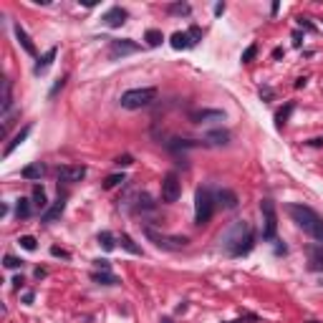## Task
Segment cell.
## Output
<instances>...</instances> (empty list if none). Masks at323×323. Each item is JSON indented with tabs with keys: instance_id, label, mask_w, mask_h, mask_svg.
Wrapping results in <instances>:
<instances>
[{
	"instance_id": "obj_1",
	"label": "cell",
	"mask_w": 323,
	"mask_h": 323,
	"mask_svg": "<svg viewBox=\"0 0 323 323\" xmlns=\"http://www.w3.org/2000/svg\"><path fill=\"white\" fill-rule=\"evenodd\" d=\"M253 227L250 222H245V220H240V222H235L222 238H220V242H222V250L232 258H240V255H247L253 250Z\"/></svg>"
},
{
	"instance_id": "obj_2",
	"label": "cell",
	"mask_w": 323,
	"mask_h": 323,
	"mask_svg": "<svg viewBox=\"0 0 323 323\" xmlns=\"http://www.w3.org/2000/svg\"><path fill=\"white\" fill-rule=\"evenodd\" d=\"M285 212L308 238H313L316 242H323V217L313 207L301 204V202H290V204H285Z\"/></svg>"
},
{
	"instance_id": "obj_3",
	"label": "cell",
	"mask_w": 323,
	"mask_h": 323,
	"mask_svg": "<svg viewBox=\"0 0 323 323\" xmlns=\"http://www.w3.org/2000/svg\"><path fill=\"white\" fill-rule=\"evenodd\" d=\"M157 89L154 86H144V89H129V91H124L121 94V99H119V104L124 106V109H146V106H152L154 101H157Z\"/></svg>"
},
{
	"instance_id": "obj_4",
	"label": "cell",
	"mask_w": 323,
	"mask_h": 323,
	"mask_svg": "<svg viewBox=\"0 0 323 323\" xmlns=\"http://www.w3.org/2000/svg\"><path fill=\"white\" fill-rule=\"evenodd\" d=\"M215 212V197L207 187L197 189L195 195V225H207Z\"/></svg>"
},
{
	"instance_id": "obj_5",
	"label": "cell",
	"mask_w": 323,
	"mask_h": 323,
	"mask_svg": "<svg viewBox=\"0 0 323 323\" xmlns=\"http://www.w3.org/2000/svg\"><path fill=\"white\" fill-rule=\"evenodd\" d=\"M260 212H262V240L273 242V240H275V232H278L275 202H273V200H262V202H260Z\"/></svg>"
},
{
	"instance_id": "obj_6",
	"label": "cell",
	"mask_w": 323,
	"mask_h": 323,
	"mask_svg": "<svg viewBox=\"0 0 323 323\" xmlns=\"http://www.w3.org/2000/svg\"><path fill=\"white\" fill-rule=\"evenodd\" d=\"M202 38V31L197 25H192L189 31H177V33H172L169 43H172V48L174 51H184V48H192L197 46V40Z\"/></svg>"
},
{
	"instance_id": "obj_7",
	"label": "cell",
	"mask_w": 323,
	"mask_h": 323,
	"mask_svg": "<svg viewBox=\"0 0 323 323\" xmlns=\"http://www.w3.org/2000/svg\"><path fill=\"white\" fill-rule=\"evenodd\" d=\"M180 195H182V182H180V177L174 172H169L167 177L162 180V202L172 204V202L180 200Z\"/></svg>"
},
{
	"instance_id": "obj_8",
	"label": "cell",
	"mask_w": 323,
	"mask_h": 323,
	"mask_svg": "<svg viewBox=\"0 0 323 323\" xmlns=\"http://www.w3.org/2000/svg\"><path fill=\"white\" fill-rule=\"evenodd\" d=\"M139 51V43L129 40V38H119V40H111L109 43V58L116 61V58H124L129 53H137Z\"/></svg>"
},
{
	"instance_id": "obj_9",
	"label": "cell",
	"mask_w": 323,
	"mask_h": 323,
	"mask_svg": "<svg viewBox=\"0 0 323 323\" xmlns=\"http://www.w3.org/2000/svg\"><path fill=\"white\" fill-rule=\"evenodd\" d=\"M86 177V167L83 164H63V167H58V180L61 182H81Z\"/></svg>"
},
{
	"instance_id": "obj_10",
	"label": "cell",
	"mask_w": 323,
	"mask_h": 323,
	"mask_svg": "<svg viewBox=\"0 0 323 323\" xmlns=\"http://www.w3.org/2000/svg\"><path fill=\"white\" fill-rule=\"evenodd\" d=\"M146 235H149L159 247H164V250H182V247L187 245V238H167V235H157L152 227L146 230Z\"/></svg>"
},
{
	"instance_id": "obj_11",
	"label": "cell",
	"mask_w": 323,
	"mask_h": 323,
	"mask_svg": "<svg viewBox=\"0 0 323 323\" xmlns=\"http://www.w3.org/2000/svg\"><path fill=\"white\" fill-rule=\"evenodd\" d=\"M192 121L195 124H210V121H225V114L220 109H202L192 114Z\"/></svg>"
},
{
	"instance_id": "obj_12",
	"label": "cell",
	"mask_w": 323,
	"mask_h": 323,
	"mask_svg": "<svg viewBox=\"0 0 323 323\" xmlns=\"http://www.w3.org/2000/svg\"><path fill=\"white\" fill-rule=\"evenodd\" d=\"M104 23H106L109 28H121V25L126 23V10L119 8V5L109 8V10L104 13Z\"/></svg>"
},
{
	"instance_id": "obj_13",
	"label": "cell",
	"mask_w": 323,
	"mask_h": 323,
	"mask_svg": "<svg viewBox=\"0 0 323 323\" xmlns=\"http://www.w3.org/2000/svg\"><path fill=\"white\" fill-rule=\"evenodd\" d=\"M63 207H66V197L58 195V200L51 204L46 212H43V222H53V220H58V217L63 215Z\"/></svg>"
},
{
	"instance_id": "obj_14",
	"label": "cell",
	"mask_w": 323,
	"mask_h": 323,
	"mask_svg": "<svg viewBox=\"0 0 323 323\" xmlns=\"http://www.w3.org/2000/svg\"><path fill=\"white\" fill-rule=\"evenodd\" d=\"M28 137H31V126H23V129L18 131V134H16V137H13L10 141H8V146H5V152H3V157H10V154H13V152H16V149H18V146H20V144H23V141H25Z\"/></svg>"
},
{
	"instance_id": "obj_15",
	"label": "cell",
	"mask_w": 323,
	"mask_h": 323,
	"mask_svg": "<svg viewBox=\"0 0 323 323\" xmlns=\"http://www.w3.org/2000/svg\"><path fill=\"white\" fill-rule=\"evenodd\" d=\"M16 38H18V43L23 46V51H25L28 56H36V53H38L36 46H33V40H31V36H28V33L23 31V25H18V23H16Z\"/></svg>"
},
{
	"instance_id": "obj_16",
	"label": "cell",
	"mask_w": 323,
	"mask_h": 323,
	"mask_svg": "<svg viewBox=\"0 0 323 323\" xmlns=\"http://www.w3.org/2000/svg\"><path fill=\"white\" fill-rule=\"evenodd\" d=\"M215 202H220L227 210H235V207H238V195L230 192V189H220V192L215 195Z\"/></svg>"
},
{
	"instance_id": "obj_17",
	"label": "cell",
	"mask_w": 323,
	"mask_h": 323,
	"mask_svg": "<svg viewBox=\"0 0 323 323\" xmlns=\"http://www.w3.org/2000/svg\"><path fill=\"white\" fill-rule=\"evenodd\" d=\"M56 53H58V48H48L46 56H40V58H38V63H36V68H33V71H36V76H40V73H46V71L51 68Z\"/></svg>"
},
{
	"instance_id": "obj_18",
	"label": "cell",
	"mask_w": 323,
	"mask_h": 323,
	"mask_svg": "<svg viewBox=\"0 0 323 323\" xmlns=\"http://www.w3.org/2000/svg\"><path fill=\"white\" fill-rule=\"evenodd\" d=\"M308 260H311V268L313 270H323V245L318 247V245H311L308 247Z\"/></svg>"
},
{
	"instance_id": "obj_19",
	"label": "cell",
	"mask_w": 323,
	"mask_h": 323,
	"mask_svg": "<svg viewBox=\"0 0 323 323\" xmlns=\"http://www.w3.org/2000/svg\"><path fill=\"white\" fill-rule=\"evenodd\" d=\"M33 204H36V207L38 210H43V212H46L48 210V200H46V189H43V184H36L33 187Z\"/></svg>"
},
{
	"instance_id": "obj_20",
	"label": "cell",
	"mask_w": 323,
	"mask_h": 323,
	"mask_svg": "<svg viewBox=\"0 0 323 323\" xmlns=\"http://www.w3.org/2000/svg\"><path fill=\"white\" fill-rule=\"evenodd\" d=\"M13 83L5 79V83H3V106H0V109H3V116H8V111H10V106H13Z\"/></svg>"
},
{
	"instance_id": "obj_21",
	"label": "cell",
	"mask_w": 323,
	"mask_h": 323,
	"mask_svg": "<svg viewBox=\"0 0 323 323\" xmlns=\"http://www.w3.org/2000/svg\"><path fill=\"white\" fill-rule=\"evenodd\" d=\"M40 174H43V164H40V162H38V164H28V167L20 169V177H25V180H40Z\"/></svg>"
},
{
	"instance_id": "obj_22",
	"label": "cell",
	"mask_w": 323,
	"mask_h": 323,
	"mask_svg": "<svg viewBox=\"0 0 323 323\" xmlns=\"http://www.w3.org/2000/svg\"><path fill=\"white\" fill-rule=\"evenodd\" d=\"M91 278H94L99 285H116V283H119V278H116L114 273H109V270H104V273H94Z\"/></svg>"
},
{
	"instance_id": "obj_23",
	"label": "cell",
	"mask_w": 323,
	"mask_h": 323,
	"mask_svg": "<svg viewBox=\"0 0 323 323\" xmlns=\"http://www.w3.org/2000/svg\"><path fill=\"white\" fill-rule=\"evenodd\" d=\"M204 139H207L210 144H215V146H225L230 141V134H227V131H210Z\"/></svg>"
},
{
	"instance_id": "obj_24",
	"label": "cell",
	"mask_w": 323,
	"mask_h": 323,
	"mask_svg": "<svg viewBox=\"0 0 323 323\" xmlns=\"http://www.w3.org/2000/svg\"><path fill=\"white\" fill-rule=\"evenodd\" d=\"M16 215H18V220L31 217V200H28V197H20L18 204H16Z\"/></svg>"
},
{
	"instance_id": "obj_25",
	"label": "cell",
	"mask_w": 323,
	"mask_h": 323,
	"mask_svg": "<svg viewBox=\"0 0 323 323\" xmlns=\"http://www.w3.org/2000/svg\"><path fill=\"white\" fill-rule=\"evenodd\" d=\"M99 245L101 247H104V250H114V247H116V242H114V235L109 232V230H104V232H99Z\"/></svg>"
},
{
	"instance_id": "obj_26",
	"label": "cell",
	"mask_w": 323,
	"mask_h": 323,
	"mask_svg": "<svg viewBox=\"0 0 323 323\" xmlns=\"http://www.w3.org/2000/svg\"><path fill=\"white\" fill-rule=\"evenodd\" d=\"M121 247H124V250H129L131 255H141V247H139L134 240H131L129 235H121Z\"/></svg>"
},
{
	"instance_id": "obj_27",
	"label": "cell",
	"mask_w": 323,
	"mask_h": 323,
	"mask_svg": "<svg viewBox=\"0 0 323 323\" xmlns=\"http://www.w3.org/2000/svg\"><path fill=\"white\" fill-rule=\"evenodd\" d=\"M124 182H126L124 174H109V177L104 180V189H114V187H119V184H124Z\"/></svg>"
},
{
	"instance_id": "obj_28",
	"label": "cell",
	"mask_w": 323,
	"mask_h": 323,
	"mask_svg": "<svg viewBox=\"0 0 323 323\" xmlns=\"http://www.w3.org/2000/svg\"><path fill=\"white\" fill-rule=\"evenodd\" d=\"M144 40L149 43V46H159V43L164 40V36H162V31H154V28H152V31L144 33Z\"/></svg>"
},
{
	"instance_id": "obj_29",
	"label": "cell",
	"mask_w": 323,
	"mask_h": 323,
	"mask_svg": "<svg viewBox=\"0 0 323 323\" xmlns=\"http://www.w3.org/2000/svg\"><path fill=\"white\" fill-rule=\"evenodd\" d=\"M20 242V247H23V250H36V238H33V235H23V238L18 240Z\"/></svg>"
},
{
	"instance_id": "obj_30",
	"label": "cell",
	"mask_w": 323,
	"mask_h": 323,
	"mask_svg": "<svg viewBox=\"0 0 323 323\" xmlns=\"http://www.w3.org/2000/svg\"><path fill=\"white\" fill-rule=\"evenodd\" d=\"M3 265H5L8 270H18V268L23 265V260H18V258H13V255H5V258H3Z\"/></svg>"
},
{
	"instance_id": "obj_31",
	"label": "cell",
	"mask_w": 323,
	"mask_h": 323,
	"mask_svg": "<svg viewBox=\"0 0 323 323\" xmlns=\"http://www.w3.org/2000/svg\"><path fill=\"white\" fill-rule=\"evenodd\" d=\"M293 111V106L288 104L283 111H278V116H275V124H278V129H283V124H285V119H288V114Z\"/></svg>"
},
{
	"instance_id": "obj_32",
	"label": "cell",
	"mask_w": 323,
	"mask_h": 323,
	"mask_svg": "<svg viewBox=\"0 0 323 323\" xmlns=\"http://www.w3.org/2000/svg\"><path fill=\"white\" fill-rule=\"evenodd\" d=\"M189 5H169V13H177V16H189Z\"/></svg>"
},
{
	"instance_id": "obj_33",
	"label": "cell",
	"mask_w": 323,
	"mask_h": 323,
	"mask_svg": "<svg viewBox=\"0 0 323 323\" xmlns=\"http://www.w3.org/2000/svg\"><path fill=\"white\" fill-rule=\"evenodd\" d=\"M255 53H258V46H250V48L242 53V61H245V63H250L253 58H255Z\"/></svg>"
},
{
	"instance_id": "obj_34",
	"label": "cell",
	"mask_w": 323,
	"mask_h": 323,
	"mask_svg": "<svg viewBox=\"0 0 323 323\" xmlns=\"http://www.w3.org/2000/svg\"><path fill=\"white\" fill-rule=\"evenodd\" d=\"M131 162H134V159H131L129 154H124V157H119V159H116V162H114V164H116V167H129V164H131Z\"/></svg>"
},
{
	"instance_id": "obj_35",
	"label": "cell",
	"mask_w": 323,
	"mask_h": 323,
	"mask_svg": "<svg viewBox=\"0 0 323 323\" xmlns=\"http://www.w3.org/2000/svg\"><path fill=\"white\" fill-rule=\"evenodd\" d=\"M63 83H66V76H63V79H61V81H58V83H56V86H53V89H51V94H48V96H56V94H58V91H61V89H63Z\"/></svg>"
},
{
	"instance_id": "obj_36",
	"label": "cell",
	"mask_w": 323,
	"mask_h": 323,
	"mask_svg": "<svg viewBox=\"0 0 323 323\" xmlns=\"http://www.w3.org/2000/svg\"><path fill=\"white\" fill-rule=\"evenodd\" d=\"M51 255H56V258H68V253L61 250V247H51Z\"/></svg>"
},
{
	"instance_id": "obj_37",
	"label": "cell",
	"mask_w": 323,
	"mask_h": 323,
	"mask_svg": "<svg viewBox=\"0 0 323 323\" xmlns=\"http://www.w3.org/2000/svg\"><path fill=\"white\" fill-rule=\"evenodd\" d=\"M96 268H101V270H109V260H96Z\"/></svg>"
},
{
	"instance_id": "obj_38",
	"label": "cell",
	"mask_w": 323,
	"mask_h": 323,
	"mask_svg": "<svg viewBox=\"0 0 323 323\" xmlns=\"http://www.w3.org/2000/svg\"><path fill=\"white\" fill-rule=\"evenodd\" d=\"M222 10H225V5L217 3V5H215V16H222Z\"/></svg>"
},
{
	"instance_id": "obj_39",
	"label": "cell",
	"mask_w": 323,
	"mask_h": 323,
	"mask_svg": "<svg viewBox=\"0 0 323 323\" xmlns=\"http://www.w3.org/2000/svg\"><path fill=\"white\" fill-rule=\"evenodd\" d=\"M13 285L20 288V285H23V278H20V275H18V278H13Z\"/></svg>"
},
{
	"instance_id": "obj_40",
	"label": "cell",
	"mask_w": 323,
	"mask_h": 323,
	"mask_svg": "<svg viewBox=\"0 0 323 323\" xmlns=\"http://www.w3.org/2000/svg\"><path fill=\"white\" fill-rule=\"evenodd\" d=\"M162 323H172V321H169V318H164V321H162Z\"/></svg>"
},
{
	"instance_id": "obj_41",
	"label": "cell",
	"mask_w": 323,
	"mask_h": 323,
	"mask_svg": "<svg viewBox=\"0 0 323 323\" xmlns=\"http://www.w3.org/2000/svg\"><path fill=\"white\" fill-rule=\"evenodd\" d=\"M232 323H240V321H232Z\"/></svg>"
}]
</instances>
